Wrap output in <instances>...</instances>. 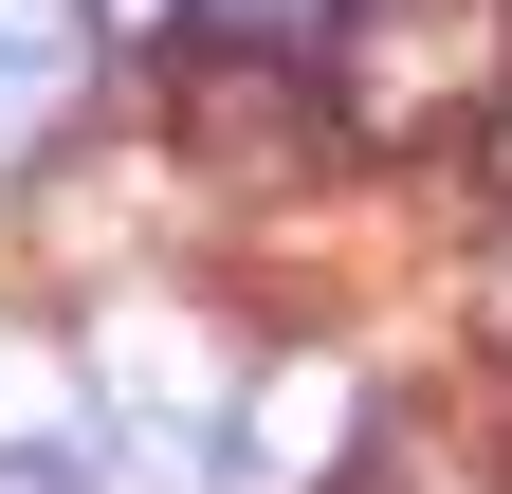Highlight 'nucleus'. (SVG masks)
<instances>
[{
    "label": "nucleus",
    "mask_w": 512,
    "mask_h": 494,
    "mask_svg": "<svg viewBox=\"0 0 512 494\" xmlns=\"http://www.w3.org/2000/svg\"><path fill=\"white\" fill-rule=\"evenodd\" d=\"M512 92V0H348V147H439V129H494Z\"/></svg>",
    "instance_id": "obj_1"
},
{
    "label": "nucleus",
    "mask_w": 512,
    "mask_h": 494,
    "mask_svg": "<svg viewBox=\"0 0 512 494\" xmlns=\"http://www.w3.org/2000/svg\"><path fill=\"white\" fill-rule=\"evenodd\" d=\"M183 147H202L220 183H293L311 147H330V110L293 92V55H202V74H183Z\"/></svg>",
    "instance_id": "obj_2"
},
{
    "label": "nucleus",
    "mask_w": 512,
    "mask_h": 494,
    "mask_svg": "<svg viewBox=\"0 0 512 494\" xmlns=\"http://www.w3.org/2000/svg\"><path fill=\"white\" fill-rule=\"evenodd\" d=\"M74 55H92V19H74V0H0V147H37V129H55Z\"/></svg>",
    "instance_id": "obj_3"
},
{
    "label": "nucleus",
    "mask_w": 512,
    "mask_h": 494,
    "mask_svg": "<svg viewBox=\"0 0 512 494\" xmlns=\"http://www.w3.org/2000/svg\"><path fill=\"white\" fill-rule=\"evenodd\" d=\"M348 494H494V458H476L439 403H384V421H366V458H348Z\"/></svg>",
    "instance_id": "obj_4"
},
{
    "label": "nucleus",
    "mask_w": 512,
    "mask_h": 494,
    "mask_svg": "<svg viewBox=\"0 0 512 494\" xmlns=\"http://www.w3.org/2000/svg\"><path fill=\"white\" fill-rule=\"evenodd\" d=\"M220 55H311V37H348V0H183Z\"/></svg>",
    "instance_id": "obj_5"
},
{
    "label": "nucleus",
    "mask_w": 512,
    "mask_h": 494,
    "mask_svg": "<svg viewBox=\"0 0 512 494\" xmlns=\"http://www.w3.org/2000/svg\"><path fill=\"white\" fill-rule=\"evenodd\" d=\"M494 348H512V257H494Z\"/></svg>",
    "instance_id": "obj_6"
},
{
    "label": "nucleus",
    "mask_w": 512,
    "mask_h": 494,
    "mask_svg": "<svg viewBox=\"0 0 512 494\" xmlns=\"http://www.w3.org/2000/svg\"><path fill=\"white\" fill-rule=\"evenodd\" d=\"M92 19H165V0H92Z\"/></svg>",
    "instance_id": "obj_7"
},
{
    "label": "nucleus",
    "mask_w": 512,
    "mask_h": 494,
    "mask_svg": "<svg viewBox=\"0 0 512 494\" xmlns=\"http://www.w3.org/2000/svg\"><path fill=\"white\" fill-rule=\"evenodd\" d=\"M494 165H512V92H494Z\"/></svg>",
    "instance_id": "obj_8"
}]
</instances>
